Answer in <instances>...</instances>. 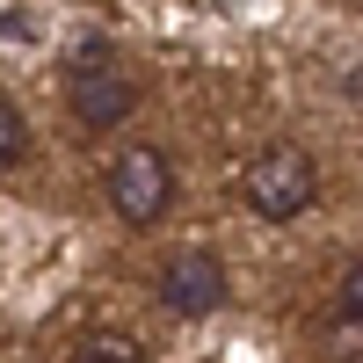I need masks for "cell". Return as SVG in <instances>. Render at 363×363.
I'll return each mask as SVG.
<instances>
[{"label": "cell", "mask_w": 363, "mask_h": 363, "mask_svg": "<svg viewBox=\"0 0 363 363\" xmlns=\"http://www.w3.org/2000/svg\"><path fill=\"white\" fill-rule=\"evenodd\" d=\"M66 102H73V124L80 131H116L131 116V102H138V80L124 73V58L95 37V44H80V66L66 80Z\"/></svg>", "instance_id": "6da1fadb"}, {"label": "cell", "mask_w": 363, "mask_h": 363, "mask_svg": "<svg viewBox=\"0 0 363 363\" xmlns=\"http://www.w3.org/2000/svg\"><path fill=\"white\" fill-rule=\"evenodd\" d=\"M240 196H247L255 218H298L313 196H320V167L306 145H269V153L247 160V174H240Z\"/></svg>", "instance_id": "7a4b0ae2"}, {"label": "cell", "mask_w": 363, "mask_h": 363, "mask_svg": "<svg viewBox=\"0 0 363 363\" xmlns=\"http://www.w3.org/2000/svg\"><path fill=\"white\" fill-rule=\"evenodd\" d=\"M102 189H109V211L124 225H153L160 211L174 203V167H167L160 145H124V153L109 160Z\"/></svg>", "instance_id": "3957f363"}, {"label": "cell", "mask_w": 363, "mask_h": 363, "mask_svg": "<svg viewBox=\"0 0 363 363\" xmlns=\"http://www.w3.org/2000/svg\"><path fill=\"white\" fill-rule=\"evenodd\" d=\"M160 306L182 313V320L218 313V306H225V262H218V255H203V247L174 255V262L160 269Z\"/></svg>", "instance_id": "277c9868"}, {"label": "cell", "mask_w": 363, "mask_h": 363, "mask_svg": "<svg viewBox=\"0 0 363 363\" xmlns=\"http://www.w3.org/2000/svg\"><path fill=\"white\" fill-rule=\"evenodd\" d=\"M66 363H153V356H145V342H131V335H87Z\"/></svg>", "instance_id": "5b68a950"}, {"label": "cell", "mask_w": 363, "mask_h": 363, "mask_svg": "<svg viewBox=\"0 0 363 363\" xmlns=\"http://www.w3.org/2000/svg\"><path fill=\"white\" fill-rule=\"evenodd\" d=\"M22 160V109L0 95V167H15Z\"/></svg>", "instance_id": "8992f818"}, {"label": "cell", "mask_w": 363, "mask_h": 363, "mask_svg": "<svg viewBox=\"0 0 363 363\" xmlns=\"http://www.w3.org/2000/svg\"><path fill=\"white\" fill-rule=\"evenodd\" d=\"M342 313H349V320H363V262L342 277Z\"/></svg>", "instance_id": "52a82bcc"}]
</instances>
